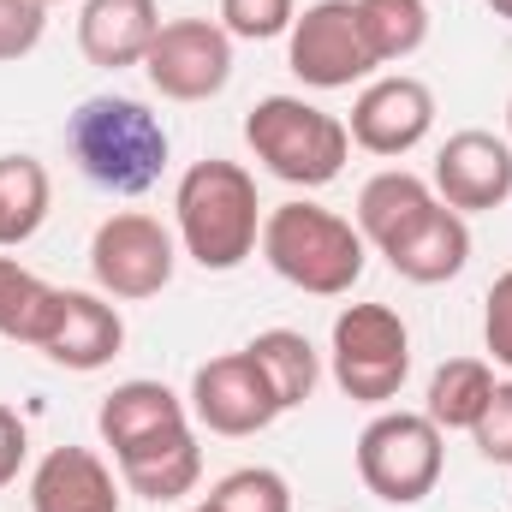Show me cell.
Masks as SVG:
<instances>
[{"instance_id": "1", "label": "cell", "mask_w": 512, "mask_h": 512, "mask_svg": "<svg viewBox=\"0 0 512 512\" xmlns=\"http://www.w3.org/2000/svg\"><path fill=\"white\" fill-rule=\"evenodd\" d=\"M262 197L256 179L239 161H191L179 191H173V221H179V245L197 268L209 274H233L262 239Z\"/></svg>"}, {"instance_id": "33", "label": "cell", "mask_w": 512, "mask_h": 512, "mask_svg": "<svg viewBox=\"0 0 512 512\" xmlns=\"http://www.w3.org/2000/svg\"><path fill=\"white\" fill-rule=\"evenodd\" d=\"M191 512H215V507H209V501H197V507H191Z\"/></svg>"}, {"instance_id": "30", "label": "cell", "mask_w": 512, "mask_h": 512, "mask_svg": "<svg viewBox=\"0 0 512 512\" xmlns=\"http://www.w3.org/2000/svg\"><path fill=\"white\" fill-rule=\"evenodd\" d=\"M24 453H30V429L12 405H0V489L24 471Z\"/></svg>"}, {"instance_id": "13", "label": "cell", "mask_w": 512, "mask_h": 512, "mask_svg": "<svg viewBox=\"0 0 512 512\" xmlns=\"http://www.w3.org/2000/svg\"><path fill=\"white\" fill-rule=\"evenodd\" d=\"M96 429L114 447V465H126V459H143V453L191 435V405L161 382H120L102 399Z\"/></svg>"}, {"instance_id": "3", "label": "cell", "mask_w": 512, "mask_h": 512, "mask_svg": "<svg viewBox=\"0 0 512 512\" xmlns=\"http://www.w3.org/2000/svg\"><path fill=\"white\" fill-rule=\"evenodd\" d=\"M66 143L78 173L114 197H143L167 173V126L131 96H90L72 114Z\"/></svg>"}, {"instance_id": "4", "label": "cell", "mask_w": 512, "mask_h": 512, "mask_svg": "<svg viewBox=\"0 0 512 512\" xmlns=\"http://www.w3.org/2000/svg\"><path fill=\"white\" fill-rule=\"evenodd\" d=\"M245 143L274 179H286L298 191L334 185L346 173V161H352L346 120H334L328 108H316L304 96H262L245 114Z\"/></svg>"}, {"instance_id": "31", "label": "cell", "mask_w": 512, "mask_h": 512, "mask_svg": "<svg viewBox=\"0 0 512 512\" xmlns=\"http://www.w3.org/2000/svg\"><path fill=\"white\" fill-rule=\"evenodd\" d=\"M489 12H495V18H507V24H512V0H489Z\"/></svg>"}, {"instance_id": "17", "label": "cell", "mask_w": 512, "mask_h": 512, "mask_svg": "<svg viewBox=\"0 0 512 512\" xmlns=\"http://www.w3.org/2000/svg\"><path fill=\"white\" fill-rule=\"evenodd\" d=\"M155 30H161V6L155 0H84V12H78V48L102 72L143 66Z\"/></svg>"}, {"instance_id": "20", "label": "cell", "mask_w": 512, "mask_h": 512, "mask_svg": "<svg viewBox=\"0 0 512 512\" xmlns=\"http://www.w3.org/2000/svg\"><path fill=\"white\" fill-rule=\"evenodd\" d=\"M256 358V370H262V382L274 387V399H280V411H292V405H304L316 382H322V358H316V346L298 334V328H262L251 346H245Z\"/></svg>"}, {"instance_id": "9", "label": "cell", "mask_w": 512, "mask_h": 512, "mask_svg": "<svg viewBox=\"0 0 512 512\" xmlns=\"http://www.w3.org/2000/svg\"><path fill=\"white\" fill-rule=\"evenodd\" d=\"M143 72L167 102H209L233 78V36L209 18H167L143 54Z\"/></svg>"}, {"instance_id": "12", "label": "cell", "mask_w": 512, "mask_h": 512, "mask_svg": "<svg viewBox=\"0 0 512 512\" xmlns=\"http://www.w3.org/2000/svg\"><path fill=\"white\" fill-rule=\"evenodd\" d=\"M435 197L459 215H489L512 197V143L495 131H453L435 155Z\"/></svg>"}, {"instance_id": "28", "label": "cell", "mask_w": 512, "mask_h": 512, "mask_svg": "<svg viewBox=\"0 0 512 512\" xmlns=\"http://www.w3.org/2000/svg\"><path fill=\"white\" fill-rule=\"evenodd\" d=\"M471 441H477V453H483L489 465H512V382H495V399H489V411L477 417Z\"/></svg>"}, {"instance_id": "10", "label": "cell", "mask_w": 512, "mask_h": 512, "mask_svg": "<svg viewBox=\"0 0 512 512\" xmlns=\"http://www.w3.org/2000/svg\"><path fill=\"white\" fill-rule=\"evenodd\" d=\"M191 417L209 429V435H256L280 417V399L274 387L262 382L251 352H227V358H209L197 364L191 376Z\"/></svg>"}, {"instance_id": "24", "label": "cell", "mask_w": 512, "mask_h": 512, "mask_svg": "<svg viewBox=\"0 0 512 512\" xmlns=\"http://www.w3.org/2000/svg\"><path fill=\"white\" fill-rule=\"evenodd\" d=\"M358 24H364L376 66L411 60L429 42V6L423 0H358Z\"/></svg>"}, {"instance_id": "8", "label": "cell", "mask_w": 512, "mask_h": 512, "mask_svg": "<svg viewBox=\"0 0 512 512\" xmlns=\"http://www.w3.org/2000/svg\"><path fill=\"white\" fill-rule=\"evenodd\" d=\"M173 268H179V245L155 215L120 209L90 239V274H96L102 298H126V304L155 298V292H167Z\"/></svg>"}, {"instance_id": "22", "label": "cell", "mask_w": 512, "mask_h": 512, "mask_svg": "<svg viewBox=\"0 0 512 512\" xmlns=\"http://www.w3.org/2000/svg\"><path fill=\"white\" fill-rule=\"evenodd\" d=\"M197 477H203V447H197V435H179V441H167V447H155V453L120 465V483H126L131 495L155 501V507L191 495Z\"/></svg>"}, {"instance_id": "21", "label": "cell", "mask_w": 512, "mask_h": 512, "mask_svg": "<svg viewBox=\"0 0 512 512\" xmlns=\"http://www.w3.org/2000/svg\"><path fill=\"white\" fill-rule=\"evenodd\" d=\"M495 399V370L483 358H447L429 382V399H423V417L447 435V429H477V417L489 411Z\"/></svg>"}, {"instance_id": "32", "label": "cell", "mask_w": 512, "mask_h": 512, "mask_svg": "<svg viewBox=\"0 0 512 512\" xmlns=\"http://www.w3.org/2000/svg\"><path fill=\"white\" fill-rule=\"evenodd\" d=\"M507 143H512V102H507Z\"/></svg>"}, {"instance_id": "6", "label": "cell", "mask_w": 512, "mask_h": 512, "mask_svg": "<svg viewBox=\"0 0 512 512\" xmlns=\"http://www.w3.org/2000/svg\"><path fill=\"white\" fill-rule=\"evenodd\" d=\"M334 382L358 405H387L411 376V328L387 304H346L334 316Z\"/></svg>"}, {"instance_id": "27", "label": "cell", "mask_w": 512, "mask_h": 512, "mask_svg": "<svg viewBox=\"0 0 512 512\" xmlns=\"http://www.w3.org/2000/svg\"><path fill=\"white\" fill-rule=\"evenodd\" d=\"M48 30V6L42 0H0V66L24 60Z\"/></svg>"}, {"instance_id": "18", "label": "cell", "mask_w": 512, "mask_h": 512, "mask_svg": "<svg viewBox=\"0 0 512 512\" xmlns=\"http://www.w3.org/2000/svg\"><path fill=\"white\" fill-rule=\"evenodd\" d=\"M429 203H435V185H429V179H417V173H405V167L376 173V179L358 191V233H364V245L382 251L387 239L405 233Z\"/></svg>"}, {"instance_id": "26", "label": "cell", "mask_w": 512, "mask_h": 512, "mask_svg": "<svg viewBox=\"0 0 512 512\" xmlns=\"http://www.w3.org/2000/svg\"><path fill=\"white\" fill-rule=\"evenodd\" d=\"M298 18L292 0H221V30L239 36V42H268V36H286Z\"/></svg>"}, {"instance_id": "2", "label": "cell", "mask_w": 512, "mask_h": 512, "mask_svg": "<svg viewBox=\"0 0 512 512\" xmlns=\"http://www.w3.org/2000/svg\"><path fill=\"white\" fill-rule=\"evenodd\" d=\"M256 251H262V262H268L286 286H298V292H310V298H346V292L364 280L370 245H364V233H358L352 221H340L334 209L292 197V203H274V209L262 215Z\"/></svg>"}, {"instance_id": "14", "label": "cell", "mask_w": 512, "mask_h": 512, "mask_svg": "<svg viewBox=\"0 0 512 512\" xmlns=\"http://www.w3.org/2000/svg\"><path fill=\"white\" fill-rule=\"evenodd\" d=\"M120 346H126V322H120V310L102 292H72V286L54 292V316H48L36 352H48L60 370L90 376V370L114 364Z\"/></svg>"}, {"instance_id": "29", "label": "cell", "mask_w": 512, "mask_h": 512, "mask_svg": "<svg viewBox=\"0 0 512 512\" xmlns=\"http://www.w3.org/2000/svg\"><path fill=\"white\" fill-rule=\"evenodd\" d=\"M483 340H489V358L512 370V268L495 274V286L483 298Z\"/></svg>"}, {"instance_id": "15", "label": "cell", "mask_w": 512, "mask_h": 512, "mask_svg": "<svg viewBox=\"0 0 512 512\" xmlns=\"http://www.w3.org/2000/svg\"><path fill=\"white\" fill-rule=\"evenodd\" d=\"M382 256L399 280H411V286H441V280H453V274L471 262V227H465L459 209H447V203L435 197L405 233L387 239Z\"/></svg>"}, {"instance_id": "7", "label": "cell", "mask_w": 512, "mask_h": 512, "mask_svg": "<svg viewBox=\"0 0 512 512\" xmlns=\"http://www.w3.org/2000/svg\"><path fill=\"white\" fill-rule=\"evenodd\" d=\"M286 66L298 84L310 90H352V84H370L376 72V54L364 42V24H358V0H316L292 18L286 30Z\"/></svg>"}, {"instance_id": "16", "label": "cell", "mask_w": 512, "mask_h": 512, "mask_svg": "<svg viewBox=\"0 0 512 512\" xmlns=\"http://www.w3.org/2000/svg\"><path fill=\"white\" fill-rule=\"evenodd\" d=\"M120 489L108 459L90 447H54L30 471V512H120Z\"/></svg>"}, {"instance_id": "25", "label": "cell", "mask_w": 512, "mask_h": 512, "mask_svg": "<svg viewBox=\"0 0 512 512\" xmlns=\"http://www.w3.org/2000/svg\"><path fill=\"white\" fill-rule=\"evenodd\" d=\"M209 507L215 512H292V489L268 465H239V471H227L209 489Z\"/></svg>"}, {"instance_id": "11", "label": "cell", "mask_w": 512, "mask_h": 512, "mask_svg": "<svg viewBox=\"0 0 512 512\" xmlns=\"http://www.w3.org/2000/svg\"><path fill=\"white\" fill-rule=\"evenodd\" d=\"M435 126V90L423 78H405V72H387L370 78L352 102V143L370 149V155H411Z\"/></svg>"}, {"instance_id": "5", "label": "cell", "mask_w": 512, "mask_h": 512, "mask_svg": "<svg viewBox=\"0 0 512 512\" xmlns=\"http://www.w3.org/2000/svg\"><path fill=\"white\" fill-rule=\"evenodd\" d=\"M441 465H447V447L423 411H382L358 435V477L387 507H417L423 495H435Z\"/></svg>"}, {"instance_id": "34", "label": "cell", "mask_w": 512, "mask_h": 512, "mask_svg": "<svg viewBox=\"0 0 512 512\" xmlns=\"http://www.w3.org/2000/svg\"><path fill=\"white\" fill-rule=\"evenodd\" d=\"M42 6H60V0H42Z\"/></svg>"}, {"instance_id": "23", "label": "cell", "mask_w": 512, "mask_h": 512, "mask_svg": "<svg viewBox=\"0 0 512 512\" xmlns=\"http://www.w3.org/2000/svg\"><path fill=\"white\" fill-rule=\"evenodd\" d=\"M54 292L42 274H30L24 262L0 256V340H18V346H42V328L54 316Z\"/></svg>"}, {"instance_id": "19", "label": "cell", "mask_w": 512, "mask_h": 512, "mask_svg": "<svg viewBox=\"0 0 512 512\" xmlns=\"http://www.w3.org/2000/svg\"><path fill=\"white\" fill-rule=\"evenodd\" d=\"M54 203V179L36 155H0V251L42 233Z\"/></svg>"}]
</instances>
